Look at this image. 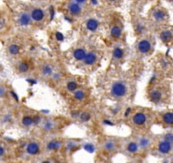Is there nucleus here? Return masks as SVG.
<instances>
[{
  "label": "nucleus",
  "instance_id": "1",
  "mask_svg": "<svg viewBox=\"0 0 173 163\" xmlns=\"http://www.w3.org/2000/svg\"><path fill=\"white\" fill-rule=\"evenodd\" d=\"M126 92V87L123 82H117L114 85L112 86L111 88V93L115 97H122L124 96Z\"/></svg>",
  "mask_w": 173,
  "mask_h": 163
},
{
  "label": "nucleus",
  "instance_id": "2",
  "mask_svg": "<svg viewBox=\"0 0 173 163\" xmlns=\"http://www.w3.org/2000/svg\"><path fill=\"white\" fill-rule=\"evenodd\" d=\"M171 149V143L168 141H162L159 145V151L162 154H167L169 153Z\"/></svg>",
  "mask_w": 173,
  "mask_h": 163
},
{
  "label": "nucleus",
  "instance_id": "3",
  "mask_svg": "<svg viewBox=\"0 0 173 163\" xmlns=\"http://www.w3.org/2000/svg\"><path fill=\"white\" fill-rule=\"evenodd\" d=\"M138 48V50L141 53H147V52H149L150 50L151 44L148 40H142L141 42H139Z\"/></svg>",
  "mask_w": 173,
  "mask_h": 163
},
{
  "label": "nucleus",
  "instance_id": "4",
  "mask_svg": "<svg viewBox=\"0 0 173 163\" xmlns=\"http://www.w3.org/2000/svg\"><path fill=\"white\" fill-rule=\"evenodd\" d=\"M146 122V116L143 113H137L133 116V122L137 125H142Z\"/></svg>",
  "mask_w": 173,
  "mask_h": 163
},
{
  "label": "nucleus",
  "instance_id": "5",
  "mask_svg": "<svg viewBox=\"0 0 173 163\" xmlns=\"http://www.w3.org/2000/svg\"><path fill=\"white\" fill-rule=\"evenodd\" d=\"M44 14H43V10L40 9H36L31 12V18L36 21H40L43 19Z\"/></svg>",
  "mask_w": 173,
  "mask_h": 163
},
{
  "label": "nucleus",
  "instance_id": "6",
  "mask_svg": "<svg viewBox=\"0 0 173 163\" xmlns=\"http://www.w3.org/2000/svg\"><path fill=\"white\" fill-rule=\"evenodd\" d=\"M27 151L30 155H36L39 151V146L37 143H30L27 145Z\"/></svg>",
  "mask_w": 173,
  "mask_h": 163
},
{
  "label": "nucleus",
  "instance_id": "7",
  "mask_svg": "<svg viewBox=\"0 0 173 163\" xmlns=\"http://www.w3.org/2000/svg\"><path fill=\"white\" fill-rule=\"evenodd\" d=\"M161 99V93L159 90H154V91L151 92L150 94V100L152 102H155L157 103L159 102Z\"/></svg>",
  "mask_w": 173,
  "mask_h": 163
},
{
  "label": "nucleus",
  "instance_id": "8",
  "mask_svg": "<svg viewBox=\"0 0 173 163\" xmlns=\"http://www.w3.org/2000/svg\"><path fill=\"white\" fill-rule=\"evenodd\" d=\"M69 10L71 14H75V15H76V14L81 13V8H80V6L77 4H75V3H72V4H70Z\"/></svg>",
  "mask_w": 173,
  "mask_h": 163
},
{
  "label": "nucleus",
  "instance_id": "9",
  "mask_svg": "<svg viewBox=\"0 0 173 163\" xmlns=\"http://www.w3.org/2000/svg\"><path fill=\"white\" fill-rule=\"evenodd\" d=\"M86 54H87L86 52L81 49H76V50H75V52H74V57L77 59V60H82V59H84Z\"/></svg>",
  "mask_w": 173,
  "mask_h": 163
},
{
  "label": "nucleus",
  "instance_id": "10",
  "mask_svg": "<svg viewBox=\"0 0 173 163\" xmlns=\"http://www.w3.org/2000/svg\"><path fill=\"white\" fill-rule=\"evenodd\" d=\"M96 59V56L93 53H88L86 54L85 58H84V62L87 65H92L94 63V61Z\"/></svg>",
  "mask_w": 173,
  "mask_h": 163
},
{
  "label": "nucleus",
  "instance_id": "11",
  "mask_svg": "<svg viewBox=\"0 0 173 163\" xmlns=\"http://www.w3.org/2000/svg\"><path fill=\"white\" fill-rule=\"evenodd\" d=\"M98 21L96 20H93V19H91V20H89L87 22V28L90 31H93V32L98 28Z\"/></svg>",
  "mask_w": 173,
  "mask_h": 163
},
{
  "label": "nucleus",
  "instance_id": "12",
  "mask_svg": "<svg viewBox=\"0 0 173 163\" xmlns=\"http://www.w3.org/2000/svg\"><path fill=\"white\" fill-rule=\"evenodd\" d=\"M30 20H31L30 16H29V14H27V13L22 14L20 17V23L22 26H27L30 23Z\"/></svg>",
  "mask_w": 173,
  "mask_h": 163
},
{
  "label": "nucleus",
  "instance_id": "13",
  "mask_svg": "<svg viewBox=\"0 0 173 163\" xmlns=\"http://www.w3.org/2000/svg\"><path fill=\"white\" fill-rule=\"evenodd\" d=\"M172 37V34L170 31H164L160 34V39L163 42H169Z\"/></svg>",
  "mask_w": 173,
  "mask_h": 163
},
{
  "label": "nucleus",
  "instance_id": "14",
  "mask_svg": "<svg viewBox=\"0 0 173 163\" xmlns=\"http://www.w3.org/2000/svg\"><path fill=\"white\" fill-rule=\"evenodd\" d=\"M61 146V143L59 142V141H55L53 140L51 141L50 143H49L48 145V149H50V150H56V149H59Z\"/></svg>",
  "mask_w": 173,
  "mask_h": 163
},
{
  "label": "nucleus",
  "instance_id": "15",
  "mask_svg": "<svg viewBox=\"0 0 173 163\" xmlns=\"http://www.w3.org/2000/svg\"><path fill=\"white\" fill-rule=\"evenodd\" d=\"M163 120H164V122H165L166 124H173V113L172 112L165 113V114L164 115Z\"/></svg>",
  "mask_w": 173,
  "mask_h": 163
},
{
  "label": "nucleus",
  "instance_id": "16",
  "mask_svg": "<svg viewBox=\"0 0 173 163\" xmlns=\"http://www.w3.org/2000/svg\"><path fill=\"white\" fill-rule=\"evenodd\" d=\"M165 12L160 9L156 10V11H155V13H154V17L158 20H163V19L165 18Z\"/></svg>",
  "mask_w": 173,
  "mask_h": 163
},
{
  "label": "nucleus",
  "instance_id": "17",
  "mask_svg": "<svg viewBox=\"0 0 173 163\" xmlns=\"http://www.w3.org/2000/svg\"><path fill=\"white\" fill-rule=\"evenodd\" d=\"M120 34H121V30H120V27H112V29H111L112 37H115V38H117V37H120Z\"/></svg>",
  "mask_w": 173,
  "mask_h": 163
},
{
  "label": "nucleus",
  "instance_id": "18",
  "mask_svg": "<svg viewBox=\"0 0 173 163\" xmlns=\"http://www.w3.org/2000/svg\"><path fill=\"white\" fill-rule=\"evenodd\" d=\"M127 150H128L129 152H131V153L136 152V151L138 150V145H137L136 143H134V142L130 143V144H129V145L127 146Z\"/></svg>",
  "mask_w": 173,
  "mask_h": 163
},
{
  "label": "nucleus",
  "instance_id": "19",
  "mask_svg": "<svg viewBox=\"0 0 173 163\" xmlns=\"http://www.w3.org/2000/svg\"><path fill=\"white\" fill-rule=\"evenodd\" d=\"M9 53L11 54H17L19 53V51H20V48H19V46H17V45L13 44L9 47Z\"/></svg>",
  "mask_w": 173,
  "mask_h": 163
},
{
  "label": "nucleus",
  "instance_id": "20",
  "mask_svg": "<svg viewBox=\"0 0 173 163\" xmlns=\"http://www.w3.org/2000/svg\"><path fill=\"white\" fill-rule=\"evenodd\" d=\"M113 55H114V57L116 58V59H120V58L122 57V55H123V51L120 49H119V48H116L114 50V52H113Z\"/></svg>",
  "mask_w": 173,
  "mask_h": 163
},
{
  "label": "nucleus",
  "instance_id": "21",
  "mask_svg": "<svg viewBox=\"0 0 173 163\" xmlns=\"http://www.w3.org/2000/svg\"><path fill=\"white\" fill-rule=\"evenodd\" d=\"M22 122L23 124L26 125V126H30V125H31L33 123V119L31 117H30V116H26V117L23 118Z\"/></svg>",
  "mask_w": 173,
  "mask_h": 163
},
{
  "label": "nucleus",
  "instance_id": "22",
  "mask_svg": "<svg viewBox=\"0 0 173 163\" xmlns=\"http://www.w3.org/2000/svg\"><path fill=\"white\" fill-rule=\"evenodd\" d=\"M104 147H105V149L107 150H113L115 148V142H113V141H108V142L105 143Z\"/></svg>",
  "mask_w": 173,
  "mask_h": 163
},
{
  "label": "nucleus",
  "instance_id": "23",
  "mask_svg": "<svg viewBox=\"0 0 173 163\" xmlns=\"http://www.w3.org/2000/svg\"><path fill=\"white\" fill-rule=\"evenodd\" d=\"M74 96H75V98L77 99V100H82V99L84 98L85 94H84V93L82 91H81V90H78V91H76L75 93Z\"/></svg>",
  "mask_w": 173,
  "mask_h": 163
},
{
  "label": "nucleus",
  "instance_id": "24",
  "mask_svg": "<svg viewBox=\"0 0 173 163\" xmlns=\"http://www.w3.org/2000/svg\"><path fill=\"white\" fill-rule=\"evenodd\" d=\"M19 69H20V71H22V72H26V71H28V65H27V64L23 62V63L20 64V65H19Z\"/></svg>",
  "mask_w": 173,
  "mask_h": 163
},
{
  "label": "nucleus",
  "instance_id": "25",
  "mask_svg": "<svg viewBox=\"0 0 173 163\" xmlns=\"http://www.w3.org/2000/svg\"><path fill=\"white\" fill-rule=\"evenodd\" d=\"M67 88L70 91H74L76 88V83L75 82H70L67 85Z\"/></svg>",
  "mask_w": 173,
  "mask_h": 163
},
{
  "label": "nucleus",
  "instance_id": "26",
  "mask_svg": "<svg viewBox=\"0 0 173 163\" xmlns=\"http://www.w3.org/2000/svg\"><path fill=\"white\" fill-rule=\"evenodd\" d=\"M140 146L142 147V148H145V147H147L148 145H149V140L147 139H144V138H142V139H140Z\"/></svg>",
  "mask_w": 173,
  "mask_h": 163
},
{
  "label": "nucleus",
  "instance_id": "27",
  "mask_svg": "<svg viewBox=\"0 0 173 163\" xmlns=\"http://www.w3.org/2000/svg\"><path fill=\"white\" fill-rule=\"evenodd\" d=\"M84 149H86L87 151H88V152H93L94 151V147L93 145H91V144H87V145L84 146Z\"/></svg>",
  "mask_w": 173,
  "mask_h": 163
},
{
  "label": "nucleus",
  "instance_id": "28",
  "mask_svg": "<svg viewBox=\"0 0 173 163\" xmlns=\"http://www.w3.org/2000/svg\"><path fill=\"white\" fill-rule=\"evenodd\" d=\"M80 117H81V119L83 121V122H87L88 120H89L90 115L88 114V113H87V112H84V113H82V114L80 116Z\"/></svg>",
  "mask_w": 173,
  "mask_h": 163
},
{
  "label": "nucleus",
  "instance_id": "29",
  "mask_svg": "<svg viewBox=\"0 0 173 163\" xmlns=\"http://www.w3.org/2000/svg\"><path fill=\"white\" fill-rule=\"evenodd\" d=\"M164 139H165V141H168V142H170V143L172 144L173 143V134L172 133H167V134L165 136Z\"/></svg>",
  "mask_w": 173,
  "mask_h": 163
},
{
  "label": "nucleus",
  "instance_id": "30",
  "mask_svg": "<svg viewBox=\"0 0 173 163\" xmlns=\"http://www.w3.org/2000/svg\"><path fill=\"white\" fill-rule=\"evenodd\" d=\"M43 74H45V75H50L51 73H52V69H51L49 66H45L44 68H43Z\"/></svg>",
  "mask_w": 173,
  "mask_h": 163
},
{
  "label": "nucleus",
  "instance_id": "31",
  "mask_svg": "<svg viewBox=\"0 0 173 163\" xmlns=\"http://www.w3.org/2000/svg\"><path fill=\"white\" fill-rule=\"evenodd\" d=\"M52 127H53V125H52L51 122H46L44 124L45 130H51V129H52Z\"/></svg>",
  "mask_w": 173,
  "mask_h": 163
},
{
  "label": "nucleus",
  "instance_id": "32",
  "mask_svg": "<svg viewBox=\"0 0 173 163\" xmlns=\"http://www.w3.org/2000/svg\"><path fill=\"white\" fill-rule=\"evenodd\" d=\"M56 37H57V39H58V40H59V41H62L64 39L63 35L61 34L60 32H57V33H56Z\"/></svg>",
  "mask_w": 173,
  "mask_h": 163
},
{
  "label": "nucleus",
  "instance_id": "33",
  "mask_svg": "<svg viewBox=\"0 0 173 163\" xmlns=\"http://www.w3.org/2000/svg\"><path fill=\"white\" fill-rule=\"evenodd\" d=\"M50 14H51V20H52L53 17V7H51L50 8Z\"/></svg>",
  "mask_w": 173,
  "mask_h": 163
},
{
  "label": "nucleus",
  "instance_id": "34",
  "mask_svg": "<svg viewBox=\"0 0 173 163\" xmlns=\"http://www.w3.org/2000/svg\"><path fill=\"white\" fill-rule=\"evenodd\" d=\"M32 119H33V122H35V123H37L40 121L39 117H35V118H32Z\"/></svg>",
  "mask_w": 173,
  "mask_h": 163
},
{
  "label": "nucleus",
  "instance_id": "35",
  "mask_svg": "<svg viewBox=\"0 0 173 163\" xmlns=\"http://www.w3.org/2000/svg\"><path fill=\"white\" fill-rule=\"evenodd\" d=\"M4 148H2V147H0V155H4Z\"/></svg>",
  "mask_w": 173,
  "mask_h": 163
},
{
  "label": "nucleus",
  "instance_id": "36",
  "mask_svg": "<svg viewBox=\"0 0 173 163\" xmlns=\"http://www.w3.org/2000/svg\"><path fill=\"white\" fill-rule=\"evenodd\" d=\"M130 110H131V109L129 108L128 110H126V114H125V116H128V115H129V113H130Z\"/></svg>",
  "mask_w": 173,
  "mask_h": 163
},
{
  "label": "nucleus",
  "instance_id": "37",
  "mask_svg": "<svg viewBox=\"0 0 173 163\" xmlns=\"http://www.w3.org/2000/svg\"><path fill=\"white\" fill-rule=\"evenodd\" d=\"M11 94H13V96H14V98L16 100H18V98H17V96H16V94H14V93H13V92H11Z\"/></svg>",
  "mask_w": 173,
  "mask_h": 163
},
{
  "label": "nucleus",
  "instance_id": "38",
  "mask_svg": "<svg viewBox=\"0 0 173 163\" xmlns=\"http://www.w3.org/2000/svg\"><path fill=\"white\" fill-rule=\"evenodd\" d=\"M77 3H80V4H81V3H84L86 1V0H75Z\"/></svg>",
  "mask_w": 173,
  "mask_h": 163
},
{
  "label": "nucleus",
  "instance_id": "39",
  "mask_svg": "<svg viewBox=\"0 0 173 163\" xmlns=\"http://www.w3.org/2000/svg\"><path fill=\"white\" fill-rule=\"evenodd\" d=\"M91 1H92V2H93V3L94 4H97V0H91Z\"/></svg>",
  "mask_w": 173,
  "mask_h": 163
},
{
  "label": "nucleus",
  "instance_id": "40",
  "mask_svg": "<svg viewBox=\"0 0 173 163\" xmlns=\"http://www.w3.org/2000/svg\"><path fill=\"white\" fill-rule=\"evenodd\" d=\"M110 1H116V0H110Z\"/></svg>",
  "mask_w": 173,
  "mask_h": 163
},
{
  "label": "nucleus",
  "instance_id": "41",
  "mask_svg": "<svg viewBox=\"0 0 173 163\" xmlns=\"http://www.w3.org/2000/svg\"><path fill=\"white\" fill-rule=\"evenodd\" d=\"M172 1H173V0H172Z\"/></svg>",
  "mask_w": 173,
  "mask_h": 163
}]
</instances>
